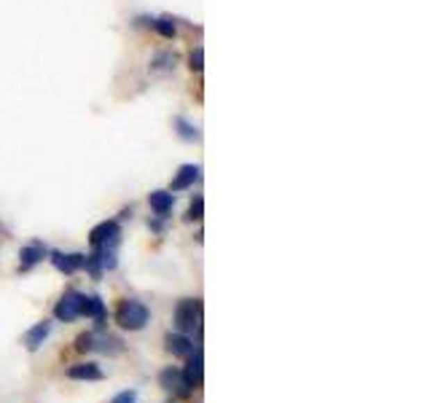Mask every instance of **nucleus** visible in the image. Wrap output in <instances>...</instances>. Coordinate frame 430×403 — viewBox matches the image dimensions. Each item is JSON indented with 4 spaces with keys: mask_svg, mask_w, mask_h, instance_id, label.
Here are the masks:
<instances>
[{
    "mask_svg": "<svg viewBox=\"0 0 430 403\" xmlns=\"http://www.w3.org/2000/svg\"><path fill=\"white\" fill-rule=\"evenodd\" d=\"M151 320V312L143 302L138 299H124L116 309V322L122 325L124 331H143Z\"/></svg>",
    "mask_w": 430,
    "mask_h": 403,
    "instance_id": "1",
    "label": "nucleus"
},
{
    "mask_svg": "<svg viewBox=\"0 0 430 403\" xmlns=\"http://www.w3.org/2000/svg\"><path fill=\"white\" fill-rule=\"evenodd\" d=\"M199 322H202V302L199 299H183L175 309V328L178 334H194L199 331Z\"/></svg>",
    "mask_w": 430,
    "mask_h": 403,
    "instance_id": "2",
    "label": "nucleus"
},
{
    "mask_svg": "<svg viewBox=\"0 0 430 403\" xmlns=\"http://www.w3.org/2000/svg\"><path fill=\"white\" fill-rule=\"evenodd\" d=\"M81 312H83V293H78V290H67L60 302H57V306H54V318L62 322L78 320V318H83Z\"/></svg>",
    "mask_w": 430,
    "mask_h": 403,
    "instance_id": "3",
    "label": "nucleus"
},
{
    "mask_svg": "<svg viewBox=\"0 0 430 403\" xmlns=\"http://www.w3.org/2000/svg\"><path fill=\"white\" fill-rule=\"evenodd\" d=\"M119 240H122V226H119V221H103L89 231V242H92L94 247H108V250H113V247L119 245Z\"/></svg>",
    "mask_w": 430,
    "mask_h": 403,
    "instance_id": "4",
    "label": "nucleus"
},
{
    "mask_svg": "<svg viewBox=\"0 0 430 403\" xmlns=\"http://www.w3.org/2000/svg\"><path fill=\"white\" fill-rule=\"evenodd\" d=\"M183 377H185V382H188L191 390L202 387V382H205V358H202V349H194V352L188 355V363H185V368H183Z\"/></svg>",
    "mask_w": 430,
    "mask_h": 403,
    "instance_id": "5",
    "label": "nucleus"
},
{
    "mask_svg": "<svg viewBox=\"0 0 430 403\" xmlns=\"http://www.w3.org/2000/svg\"><path fill=\"white\" fill-rule=\"evenodd\" d=\"M159 384H162L164 390H169V393H178L181 398H188L191 395V387L185 382L183 371H178V368H164L162 374H159Z\"/></svg>",
    "mask_w": 430,
    "mask_h": 403,
    "instance_id": "6",
    "label": "nucleus"
},
{
    "mask_svg": "<svg viewBox=\"0 0 430 403\" xmlns=\"http://www.w3.org/2000/svg\"><path fill=\"white\" fill-rule=\"evenodd\" d=\"M67 377H70V379H78V382H100L105 374L97 363L86 361V363H76V365H70V368H67Z\"/></svg>",
    "mask_w": 430,
    "mask_h": 403,
    "instance_id": "7",
    "label": "nucleus"
},
{
    "mask_svg": "<svg viewBox=\"0 0 430 403\" xmlns=\"http://www.w3.org/2000/svg\"><path fill=\"white\" fill-rule=\"evenodd\" d=\"M83 261H86L83 253H51V263H54L60 272H65V274H76V272H81Z\"/></svg>",
    "mask_w": 430,
    "mask_h": 403,
    "instance_id": "8",
    "label": "nucleus"
},
{
    "mask_svg": "<svg viewBox=\"0 0 430 403\" xmlns=\"http://www.w3.org/2000/svg\"><path fill=\"white\" fill-rule=\"evenodd\" d=\"M199 172H202V167L199 164H183L181 170H178V175L172 178V191H185V188H191L194 183L199 181Z\"/></svg>",
    "mask_w": 430,
    "mask_h": 403,
    "instance_id": "9",
    "label": "nucleus"
},
{
    "mask_svg": "<svg viewBox=\"0 0 430 403\" xmlns=\"http://www.w3.org/2000/svg\"><path fill=\"white\" fill-rule=\"evenodd\" d=\"M43 256H46V247H43L41 242H33V245H24L19 250V269L22 272H30L33 266H38L43 261Z\"/></svg>",
    "mask_w": 430,
    "mask_h": 403,
    "instance_id": "10",
    "label": "nucleus"
},
{
    "mask_svg": "<svg viewBox=\"0 0 430 403\" xmlns=\"http://www.w3.org/2000/svg\"><path fill=\"white\" fill-rule=\"evenodd\" d=\"M49 334H51V322L49 320L35 322V325L24 334V344H27V349H30V352H35V349H38L46 339H49Z\"/></svg>",
    "mask_w": 430,
    "mask_h": 403,
    "instance_id": "11",
    "label": "nucleus"
},
{
    "mask_svg": "<svg viewBox=\"0 0 430 403\" xmlns=\"http://www.w3.org/2000/svg\"><path fill=\"white\" fill-rule=\"evenodd\" d=\"M151 210L159 215V218H167L169 213H172V204H175V197H172V191H154L151 197Z\"/></svg>",
    "mask_w": 430,
    "mask_h": 403,
    "instance_id": "12",
    "label": "nucleus"
},
{
    "mask_svg": "<svg viewBox=\"0 0 430 403\" xmlns=\"http://www.w3.org/2000/svg\"><path fill=\"white\" fill-rule=\"evenodd\" d=\"M167 349L175 355V358H188L194 352V342L185 336V334H169L167 336Z\"/></svg>",
    "mask_w": 430,
    "mask_h": 403,
    "instance_id": "13",
    "label": "nucleus"
},
{
    "mask_svg": "<svg viewBox=\"0 0 430 403\" xmlns=\"http://www.w3.org/2000/svg\"><path fill=\"white\" fill-rule=\"evenodd\" d=\"M81 315H86V318H92L94 322H100L103 325L105 322V304L100 296H83V312Z\"/></svg>",
    "mask_w": 430,
    "mask_h": 403,
    "instance_id": "14",
    "label": "nucleus"
},
{
    "mask_svg": "<svg viewBox=\"0 0 430 403\" xmlns=\"http://www.w3.org/2000/svg\"><path fill=\"white\" fill-rule=\"evenodd\" d=\"M151 24L156 27V33H159L162 38H175V33H178L175 22L169 19V17H162V19H154V22H151Z\"/></svg>",
    "mask_w": 430,
    "mask_h": 403,
    "instance_id": "15",
    "label": "nucleus"
},
{
    "mask_svg": "<svg viewBox=\"0 0 430 403\" xmlns=\"http://www.w3.org/2000/svg\"><path fill=\"white\" fill-rule=\"evenodd\" d=\"M175 126H178V135L183 140H199V129L194 124H188L185 119H175Z\"/></svg>",
    "mask_w": 430,
    "mask_h": 403,
    "instance_id": "16",
    "label": "nucleus"
},
{
    "mask_svg": "<svg viewBox=\"0 0 430 403\" xmlns=\"http://www.w3.org/2000/svg\"><path fill=\"white\" fill-rule=\"evenodd\" d=\"M202 215H205V199L202 197H194V202L188 204V221H202Z\"/></svg>",
    "mask_w": 430,
    "mask_h": 403,
    "instance_id": "17",
    "label": "nucleus"
},
{
    "mask_svg": "<svg viewBox=\"0 0 430 403\" xmlns=\"http://www.w3.org/2000/svg\"><path fill=\"white\" fill-rule=\"evenodd\" d=\"M188 67H191L194 73H202V67H205V51H202V49H194V51H191Z\"/></svg>",
    "mask_w": 430,
    "mask_h": 403,
    "instance_id": "18",
    "label": "nucleus"
},
{
    "mask_svg": "<svg viewBox=\"0 0 430 403\" xmlns=\"http://www.w3.org/2000/svg\"><path fill=\"white\" fill-rule=\"evenodd\" d=\"M169 67H175V54H159L154 60V70H169Z\"/></svg>",
    "mask_w": 430,
    "mask_h": 403,
    "instance_id": "19",
    "label": "nucleus"
},
{
    "mask_svg": "<svg viewBox=\"0 0 430 403\" xmlns=\"http://www.w3.org/2000/svg\"><path fill=\"white\" fill-rule=\"evenodd\" d=\"M110 403H138V393H135V390H124V393H119Z\"/></svg>",
    "mask_w": 430,
    "mask_h": 403,
    "instance_id": "20",
    "label": "nucleus"
}]
</instances>
